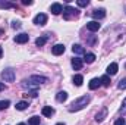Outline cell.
<instances>
[{
  "mask_svg": "<svg viewBox=\"0 0 126 125\" xmlns=\"http://www.w3.org/2000/svg\"><path fill=\"white\" fill-rule=\"evenodd\" d=\"M90 96L88 94H85V96H82V97H79V99H76L72 104H70V107H69V112H78V110H81V109H84L88 103H90Z\"/></svg>",
  "mask_w": 126,
  "mask_h": 125,
  "instance_id": "cell-1",
  "label": "cell"
},
{
  "mask_svg": "<svg viewBox=\"0 0 126 125\" xmlns=\"http://www.w3.org/2000/svg\"><path fill=\"white\" fill-rule=\"evenodd\" d=\"M78 9H75V7H70V6H66L64 9H63V18L64 19H70V18H75V16H78Z\"/></svg>",
  "mask_w": 126,
  "mask_h": 125,
  "instance_id": "cell-2",
  "label": "cell"
},
{
  "mask_svg": "<svg viewBox=\"0 0 126 125\" xmlns=\"http://www.w3.org/2000/svg\"><path fill=\"white\" fill-rule=\"evenodd\" d=\"M1 77H3L4 81L13 83V81H15V71H13V69H4V71L1 72Z\"/></svg>",
  "mask_w": 126,
  "mask_h": 125,
  "instance_id": "cell-3",
  "label": "cell"
},
{
  "mask_svg": "<svg viewBox=\"0 0 126 125\" xmlns=\"http://www.w3.org/2000/svg\"><path fill=\"white\" fill-rule=\"evenodd\" d=\"M34 24L35 25H44V24H47V15L46 13H38L34 18Z\"/></svg>",
  "mask_w": 126,
  "mask_h": 125,
  "instance_id": "cell-4",
  "label": "cell"
},
{
  "mask_svg": "<svg viewBox=\"0 0 126 125\" xmlns=\"http://www.w3.org/2000/svg\"><path fill=\"white\" fill-rule=\"evenodd\" d=\"M28 40H30V35H28V34H25V32L18 34V35L15 37V41H16L18 44H24V43H27Z\"/></svg>",
  "mask_w": 126,
  "mask_h": 125,
  "instance_id": "cell-5",
  "label": "cell"
},
{
  "mask_svg": "<svg viewBox=\"0 0 126 125\" xmlns=\"http://www.w3.org/2000/svg\"><path fill=\"white\" fill-rule=\"evenodd\" d=\"M100 24H98V21H91V22H88L87 24V30L88 31H91V32H95V31H98L100 30Z\"/></svg>",
  "mask_w": 126,
  "mask_h": 125,
  "instance_id": "cell-6",
  "label": "cell"
},
{
  "mask_svg": "<svg viewBox=\"0 0 126 125\" xmlns=\"http://www.w3.org/2000/svg\"><path fill=\"white\" fill-rule=\"evenodd\" d=\"M106 116H107V107H103V109L95 115V121H97V122H103Z\"/></svg>",
  "mask_w": 126,
  "mask_h": 125,
  "instance_id": "cell-7",
  "label": "cell"
},
{
  "mask_svg": "<svg viewBox=\"0 0 126 125\" xmlns=\"http://www.w3.org/2000/svg\"><path fill=\"white\" fill-rule=\"evenodd\" d=\"M51 52H53L54 56H60V55L64 53V46H63V44H56V46L51 49Z\"/></svg>",
  "mask_w": 126,
  "mask_h": 125,
  "instance_id": "cell-8",
  "label": "cell"
},
{
  "mask_svg": "<svg viewBox=\"0 0 126 125\" xmlns=\"http://www.w3.org/2000/svg\"><path fill=\"white\" fill-rule=\"evenodd\" d=\"M82 65H84V61H82V59H79V58H73V59H72V68H73L75 71H79V69L82 68Z\"/></svg>",
  "mask_w": 126,
  "mask_h": 125,
  "instance_id": "cell-9",
  "label": "cell"
},
{
  "mask_svg": "<svg viewBox=\"0 0 126 125\" xmlns=\"http://www.w3.org/2000/svg\"><path fill=\"white\" fill-rule=\"evenodd\" d=\"M30 81H35V84L40 85V84L47 83V78H46V77H41V75H32L31 78H30Z\"/></svg>",
  "mask_w": 126,
  "mask_h": 125,
  "instance_id": "cell-10",
  "label": "cell"
},
{
  "mask_svg": "<svg viewBox=\"0 0 126 125\" xmlns=\"http://www.w3.org/2000/svg\"><path fill=\"white\" fill-rule=\"evenodd\" d=\"M50 9H51V13H53V15H59V13L63 12V6L60 3H53Z\"/></svg>",
  "mask_w": 126,
  "mask_h": 125,
  "instance_id": "cell-11",
  "label": "cell"
},
{
  "mask_svg": "<svg viewBox=\"0 0 126 125\" xmlns=\"http://www.w3.org/2000/svg\"><path fill=\"white\" fill-rule=\"evenodd\" d=\"M93 18H95V19H103L104 16H106V10L104 9H95V10H93Z\"/></svg>",
  "mask_w": 126,
  "mask_h": 125,
  "instance_id": "cell-12",
  "label": "cell"
},
{
  "mask_svg": "<svg viewBox=\"0 0 126 125\" xmlns=\"http://www.w3.org/2000/svg\"><path fill=\"white\" fill-rule=\"evenodd\" d=\"M100 85H101V81H100V78H93V80L90 81V84H88L90 90H97Z\"/></svg>",
  "mask_w": 126,
  "mask_h": 125,
  "instance_id": "cell-13",
  "label": "cell"
},
{
  "mask_svg": "<svg viewBox=\"0 0 126 125\" xmlns=\"http://www.w3.org/2000/svg\"><path fill=\"white\" fill-rule=\"evenodd\" d=\"M117 69H119L117 63H110V65L107 66V74H109V75H116V74H117Z\"/></svg>",
  "mask_w": 126,
  "mask_h": 125,
  "instance_id": "cell-14",
  "label": "cell"
},
{
  "mask_svg": "<svg viewBox=\"0 0 126 125\" xmlns=\"http://www.w3.org/2000/svg\"><path fill=\"white\" fill-rule=\"evenodd\" d=\"M41 112H43V115H44V116H47V118H51V115L54 113V109H53L51 106H44Z\"/></svg>",
  "mask_w": 126,
  "mask_h": 125,
  "instance_id": "cell-15",
  "label": "cell"
},
{
  "mask_svg": "<svg viewBox=\"0 0 126 125\" xmlns=\"http://www.w3.org/2000/svg\"><path fill=\"white\" fill-rule=\"evenodd\" d=\"M72 50H73V53H75V55H84V53H85V49H84L81 44H73Z\"/></svg>",
  "mask_w": 126,
  "mask_h": 125,
  "instance_id": "cell-16",
  "label": "cell"
},
{
  "mask_svg": "<svg viewBox=\"0 0 126 125\" xmlns=\"http://www.w3.org/2000/svg\"><path fill=\"white\" fill-rule=\"evenodd\" d=\"M56 100H57V102H60V103L66 102V100H67V93H66V91H59L57 96H56Z\"/></svg>",
  "mask_w": 126,
  "mask_h": 125,
  "instance_id": "cell-17",
  "label": "cell"
},
{
  "mask_svg": "<svg viewBox=\"0 0 126 125\" xmlns=\"http://www.w3.org/2000/svg\"><path fill=\"white\" fill-rule=\"evenodd\" d=\"M47 40H48V37H47V35H44V37H38V38L35 40V44H37L38 47H43V46L47 43Z\"/></svg>",
  "mask_w": 126,
  "mask_h": 125,
  "instance_id": "cell-18",
  "label": "cell"
},
{
  "mask_svg": "<svg viewBox=\"0 0 126 125\" xmlns=\"http://www.w3.org/2000/svg\"><path fill=\"white\" fill-rule=\"evenodd\" d=\"M73 83H75L76 87H81L82 83H84V77H82V75H75V77H73Z\"/></svg>",
  "mask_w": 126,
  "mask_h": 125,
  "instance_id": "cell-19",
  "label": "cell"
},
{
  "mask_svg": "<svg viewBox=\"0 0 126 125\" xmlns=\"http://www.w3.org/2000/svg\"><path fill=\"white\" fill-rule=\"evenodd\" d=\"M100 81H101V85H104V87H109L110 85V77L109 75H103L100 78Z\"/></svg>",
  "mask_w": 126,
  "mask_h": 125,
  "instance_id": "cell-20",
  "label": "cell"
},
{
  "mask_svg": "<svg viewBox=\"0 0 126 125\" xmlns=\"http://www.w3.org/2000/svg\"><path fill=\"white\" fill-rule=\"evenodd\" d=\"M10 7H16V4L10 1H0V9H10Z\"/></svg>",
  "mask_w": 126,
  "mask_h": 125,
  "instance_id": "cell-21",
  "label": "cell"
},
{
  "mask_svg": "<svg viewBox=\"0 0 126 125\" xmlns=\"http://www.w3.org/2000/svg\"><path fill=\"white\" fill-rule=\"evenodd\" d=\"M94 61H95V55L94 53H87L85 58H84V62H87V63H93Z\"/></svg>",
  "mask_w": 126,
  "mask_h": 125,
  "instance_id": "cell-22",
  "label": "cell"
},
{
  "mask_svg": "<svg viewBox=\"0 0 126 125\" xmlns=\"http://www.w3.org/2000/svg\"><path fill=\"white\" fill-rule=\"evenodd\" d=\"M22 87H25V88H32V90L38 88V85H37V84H31V81H27V80L22 83Z\"/></svg>",
  "mask_w": 126,
  "mask_h": 125,
  "instance_id": "cell-23",
  "label": "cell"
},
{
  "mask_svg": "<svg viewBox=\"0 0 126 125\" xmlns=\"http://www.w3.org/2000/svg\"><path fill=\"white\" fill-rule=\"evenodd\" d=\"M27 107H28V102H25V100L16 103V109H18V110H25Z\"/></svg>",
  "mask_w": 126,
  "mask_h": 125,
  "instance_id": "cell-24",
  "label": "cell"
},
{
  "mask_svg": "<svg viewBox=\"0 0 126 125\" xmlns=\"http://www.w3.org/2000/svg\"><path fill=\"white\" fill-rule=\"evenodd\" d=\"M28 124L30 125H40V116H32V118H30Z\"/></svg>",
  "mask_w": 126,
  "mask_h": 125,
  "instance_id": "cell-25",
  "label": "cell"
},
{
  "mask_svg": "<svg viewBox=\"0 0 126 125\" xmlns=\"http://www.w3.org/2000/svg\"><path fill=\"white\" fill-rule=\"evenodd\" d=\"M117 88H119V90H125V88H126V78H122V80L119 81Z\"/></svg>",
  "mask_w": 126,
  "mask_h": 125,
  "instance_id": "cell-26",
  "label": "cell"
},
{
  "mask_svg": "<svg viewBox=\"0 0 126 125\" xmlns=\"http://www.w3.org/2000/svg\"><path fill=\"white\" fill-rule=\"evenodd\" d=\"M9 104H10V102H9V100H0V110L6 109Z\"/></svg>",
  "mask_w": 126,
  "mask_h": 125,
  "instance_id": "cell-27",
  "label": "cell"
},
{
  "mask_svg": "<svg viewBox=\"0 0 126 125\" xmlns=\"http://www.w3.org/2000/svg\"><path fill=\"white\" fill-rule=\"evenodd\" d=\"M88 4H90L88 0H78V6H81V7H85V6H88Z\"/></svg>",
  "mask_w": 126,
  "mask_h": 125,
  "instance_id": "cell-28",
  "label": "cell"
},
{
  "mask_svg": "<svg viewBox=\"0 0 126 125\" xmlns=\"http://www.w3.org/2000/svg\"><path fill=\"white\" fill-rule=\"evenodd\" d=\"M12 28H15V30L21 28V21H13L12 22Z\"/></svg>",
  "mask_w": 126,
  "mask_h": 125,
  "instance_id": "cell-29",
  "label": "cell"
},
{
  "mask_svg": "<svg viewBox=\"0 0 126 125\" xmlns=\"http://www.w3.org/2000/svg\"><path fill=\"white\" fill-rule=\"evenodd\" d=\"M114 125H125V119H123V118H119V119L116 121V124H114Z\"/></svg>",
  "mask_w": 126,
  "mask_h": 125,
  "instance_id": "cell-30",
  "label": "cell"
},
{
  "mask_svg": "<svg viewBox=\"0 0 126 125\" xmlns=\"http://www.w3.org/2000/svg\"><path fill=\"white\" fill-rule=\"evenodd\" d=\"M122 113H126V99L123 100V103H122Z\"/></svg>",
  "mask_w": 126,
  "mask_h": 125,
  "instance_id": "cell-31",
  "label": "cell"
},
{
  "mask_svg": "<svg viewBox=\"0 0 126 125\" xmlns=\"http://www.w3.org/2000/svg\"><path fill=\"white\" fill-rule=\"evenodd\" d=\"M22 4H28V6H30V4H32V1H31V0H24V1H22Z\"/></svg>",
  "mask_w": 126,
  "mask_h": 125,
  "instance_id": "cell-32",
  "label": "cell"
},
{
  "mask_svg": "<svg viewBox=\"0 0 126 125\" xmlns=\"http://www.w3.org/2000/svg\"><path fill=\"white\" fill-rule=\"evenodd\" d=\"M4 90V84L3 83H0V91H3Z\"/></svg>",
  "mask_w": 126,
  "mask_h": 125,
  "instance_id": "cell-33",
  "label": "cell"
},
{
  "mask_svg": "<svg viewBox=\"0 0 126 125\" xmlns=\"http://www.w3.org/2000/svg\"><path fill=\"white\" fill-rule=\"evenodd\" d=\"M1 55H3V49L0 47V58H1Z\"/></svg>",
  "mask_w": 126,
  "mask_h": 125,
  "instance_id": "cell-34",
  "label": "cell"
},
{
  "mask_svg": "<svg viewBox=\"0 0 126 125\" xmlns=\"http://www.w3.org/2000/svg\"><path fill=\"white\" fill-rule=\"evenodd\" d=\"M56 125H64V124H63V122H59V124H56Z\"/></svg>",
  "mask_w": 126,
  "mask_h": 125,
  "instance_id": "cell-35",
  "label": "cell"
},
{
  "mask_svg": "<svg viewBox=\"0 0 126 125\" xmlns=\"http://www.w3.org/2000/svg\"><path fill=\"white\" fill-rule=\"evenodd\" d=\"M18 125H25V124H22V122H21V124H18Z\"/></svg>",
  "mask_w": 126,
  "mask_h": 125,
  "instance_id": "cell-36",
  "label": "cell"
}]
</instances>
